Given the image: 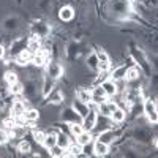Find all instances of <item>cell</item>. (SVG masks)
Here are the masks:
<instances>
[{
	"label": "cell",
	"mask_w": 158,
	"mask_h": 158,
	"mask_svg": "<svg viewBox=\"0 0 158 158\" xmlns=\"http://www.w3.org/2000/svg\"><path fill=\"white\" fill-rule=\"evenodd\" d=\"M142 114L150 125H156L158 111H156V98H144L142 100Z\"/></svg>",
	"instance_id": "obj_1"
},
{
	"label": "cell",
	"mask_w": 158,
	"mask_h": 158,
	"mask_svg": "<svg viewBox=\"0 0 158 158\" xmlns=\"http://www.w3.org/2000/svg\"><path fill=\"white\" fill-rule=\"evenodd\" d=\"M29 30L32 35H36L40 38H49L51 33H52V25L46 21H41V19H38V21H33L30 25H29Z\"/></svg>",
	"instance_id": "obj_2"
},
{
	"label": "cell",
	"mask_w": 158,
	"mask_h": 158,
	"mask_svg": "<svg viewBox=\"0 0 158 158\" xmlns=\"http://www.w3.org/2000/svg\"><path fill=\"white\" fill-rule=\"evenodd\" d=\"M44 68H46V73H44V74H46L48 77H51V79H54V81H59V79L65 74L63 65H62L59 60H56V59H51Z\"/></svg>",
	"instance_id": "obj_3"
},
{
	"label": "cell",
	"mask_w": 158,
	"mask_h": 158,
	"mask_svg": "<svg viewBox=\"0 0 158 158\" xmlns=\"http://www.w3.org/2000/svg\"><path fill=\"white\" fill-rule=\"evenodd\" d=\"M29 108V101L24 100L21 97H15L10 104V115L16 117V118H21L25 112V109Z\"/></svg>",
	"instance_id": "obj_4"
},
{
	"label": "cell",
	"mask_w": 158,
	"mask_h": 158,
	"mask_svg": "<svg viewBox=\"0 0 158 158\" xmlns=\"http://www.w3.org/2000/svg\"><path fill=\"white\" fill-rule=\"evenodd\" d=\"M59 120H60V122H67V123H73V122H82V117L79 115V114L71 108V104H70V106L60 109Z\"/></svg>",
	"instance_id": "obj_5"
},
{
	"label": "cell",
	"mask_w": 158,
	"mask_h": 158,
	"mask_svg": "<svg viewBox=\"0 0 158 158\" xmlns=\"http://www.w3.org/2000/svg\"><path fill=\"white\" fill-rule=\"evenodd\" d=\"M97 117H98V114H97L95 108L90 104V111L87 112V115L82 117V122H81L84 131H92V130H94V127H95V123H97Z\"/></svg>",
	"instance_id": "obj_6"
},
{
	"label": "cell",
	"mask_w": 158,
	"mask_h": 158,
	"mask_svg": "<svg viewBox=\"0 0 158 158\" xmlns=\"http://www.w3.org/2000/svg\"><path fill=\"white\" fill-rule=\"evenodd\" d=\"M95 139H98V141H101L104 144H108V146H112V144L118 139V135H117L115 128H108V130L101 131V133H98Z\"/></svg>",
	"instance_id": "obj_7"
},
{
	"label": "cell",
	"mask_w": 158,
	"mask_h": 158,
	"mask_svg": "<svg viewBox=\"0 0 158 158\" xmlns=\"http://www.w3.org/2000/svg\"><path fill=\"white\" fill-rule=\"evenodd\" d=\"M90 92H92V104H100V103H104L108 100V95L104 94V90L100 84H95L90 87Z\"/></svg>",
	"instance_id": "obj_8"
},
{
	"label": "cell",
	"mask_w": 158,
	"mask_h": 158,
	"mask_svg": "<svg viewBox=\"0 0 158 158\" xmlns=\"http://www.w3.org/2000/svg\"><path fill=\"white\" fill-rule=\"evenodd\" d=\"M44 101H46V103H51V104H62V103H65V98H63V94H62L60 87L56 85V87L44 97Z\"/></svg>",
	"instance_id": "obj_9"
},
{
	"label": "cell",
	"mask_w": 158,
	"mask_h": 158,
	"mask_svg": "<svg viewBox=\"0 0 158 158\" xmlns=\"http://www.w3.org/2000/svg\"><path fill=\"white\" fill-rule=\"evenodd\" d=\"M43 44H44V40L43 38H40V36L30 33V36L27 38V43H25V48H27L32 54H36V52L43 48Z\"/></svg>",
	"instance_id": "obj_10"
},
{
	"label": "cell",
	"mask_w": 158,
	"mask_h": 158,
	"mask_svg": "<svg viewBox=\"0 0 158 158\" xmlns=\"http://www.w3.org/2000/svg\"><path fill=\"white\" fill-rule=\"evenodd\" d=\"M22 120H24V123H27V125L33 127V125L40 120V109L30 108V106H29L27 109H25L24 115H22Z\"/></svg>",
	"instance_id": "obj_11"
},
{
	"label": "cell",
	"mask_w": 158,
	"mask_h": 158,
	"mask_svg": "<svg viewBox=\"0 0 158 158\" xmlns=\"http://www.w3.org/2000/svg\"><path fill=\"white\" fill-rule=\"evenodd\" d=\"M92 147H94V156H108L109 152H111V146L108 144H104L98 139H94V144H92Z\"/></svg>",
	"instance_id": "obj_12"
},
{
	"label": "cell",
	"mask_w": 158,
	"mask_h": 158,
	"mask_svg": "<svg viewBox=\"0 0 158 158\" xmlns=\"http://www.w3.org/2000/svg\"><path fill=\"white\" fill-rule=\"evenodd\" d=\"M74 16H76V11H74V8L71 5H62L59 8V19L60 21L70 22V21L74 19Z\"/></svg>",
	"instance_id": "obj_13"
},
{
	"label": "cell",
	"mask_w": 158,
	"mask_h": 158,
	"mask_svg": "<svg viewBox=\"0 0 158 158\" xmlns=\"http://www.w3.org/2000/svg\"><path fill=\"white\" fill-rule=\"evenodd\" d=\"M111 120H112V123L114 125H122L125 120H127V117H128V114H127V111L123 109V108H120V106H117L112 112H111Z\"/></svg>",
	"instance_id": "obj_14"
},
{
	"label": "cell",
	"mask_w": 158,
	"mask_h": 158,
	"mask_svg": "<svg viewBox=\"0 0 158 158\" xmlns=\"http://www.w3.org/2000/svg\"><path fill=\"white\" fill-rule=\"evenodd\" d=\"M74 98H77L79 101H82V103H87L90 104L92 103V92L89 87H77L74 89Z\"/></svg>",
	"instance_id": "obj_15"
},
{
	"label": "cell",
	"mask_w": 158,
	"mask_h": 158,
	"mask_svg": "<svg viewBox=\"0 0 158 158\" xmlns=\"http://www.w3.org/2000/svg\"><path fill=\"white\" fill-rule=\"evenodd\" d=\"M57 144V130H48L46 131V136L44 141L41 144V147H44L46 150H49L51 147H54Z\"/></svg>",
	"instance_id": "obj_16"
},
{
	"label": "cell",
	"mask_w": 158,
	"mask_h": 158,
	"mask_svg": "<svg viewBox=\"0 0 158 158\" xmlns=\"http://www.w3.org/2000/svg\"><path fill=\"white\" fill-rule=\"evenodd\" d=\"M100 85L103 87V90H104V94L108 95V98H114V97L117 95V87H115V82L112 81L111 77L104 79V81H103Z\"/></svg>",
	"instance_id": "obj_17"
},
{
	"label": "cell",
	"mask_w": 158,
	"mask_h": 158,
	"mask_svg": "<svg viewBox=\"0 0 158 158\" xmlns=\"http://www.w3.org/2000/svg\"><path fill=\"white\" fill-rule=\"evenodd\" d=\"M71 108H73L79 115H81V117H84V115H87V112L90 111V104L79 101L77 98H73V101H71Z\"/></svg>",
	"instance_id": "obj_18"
},
{
	"label": "cell",
	"mask_w": 158,
	"mask_h": 158,
	"mask_svg": "<svg viewBox=\"0 0 158 158\" xmlns=\"http://www.w3.org/2000/svg\"><path fill=\"white\" fill-rule=\"evenodd\" d=\"M73 141H74L73 136H70L68 133H65V131L57 130V146H60V147H63V149H67Z\"/></svg>",
	"instance_id": "obj_19"
},
{
	"label": "cell",
	"mask_w": 158,
	"mask_h": 158,
	"mask_svg": "<svg viewBox=\"0 0 158 158\" xmlns=\"http://www.w3.org/2000/svg\"><path fill=\"white\" fill-rule=\"evenodd\" d=\"M98 59H97V56H95V52L92 51V52H89V54L85 56V67L92 71V73H95L97 74V71H98Z\"/></svg>",
	"instance_id": "obj_20"
},
{
	"label": "cell",
	"mask_w": 158,
	"mask_h": 158,
	"mask_svg": "<svg viewBox=\"0 0 158 158\" xmlns=\"http://www.w3.org/2000/svg\"><path fill=\"white\" fill-rule=\"evenodd\" d=\"M19 81V74L16 70H5V74H3V84L6 87L13 85V84H16Z\"/></svg>",
	"instance_id": "obj_21"
},
{
	"label": "cell",
	"mask_w": 158,
	"mask_h": 158,
	"mask_svg": "<svg viewBox=\"0 0 158 158\" xmlns=\"http://www.w3.org/2000/svg\"><path fill=\"white\" fill-rule=\"evenodd\" d=\"M16 150H18L19 153H22V155H29V153L32 152V144H30V141H27L25 138H22V139L16 144Z\"/></svg>",
	"instance_id": "obj_22"
},
{
	"label": "cell",
	"mask_w": 158,
	"mask_h": 158,
	"mask_svg": "<svg viewBox=\"0 0 158 158\" xmlns=\"http://www.w3.org/2000/svg\"><path fill=\"white\" fill-rule=\"evenodd\" d=\"M94 139H95V138H94V135H92L90 131H82L81 135H77V136L74 138V141L79 144V146H85V144H90Z\"/></svg>",
	"instance_id": "obj_23"
},
{
	"label": "cell",
	"mask_w": 158,
	"mask_h": 158,
	"mask_svg": "<svg viewBox=\"0 0 158 158\" xmlns=\"http://www.w3.org/2000/svg\"><path fill=\"white\" fill-rule=\"evenodd\" d=\"M30 133H32L33 141L38 144V146H41L43 141H44V136H46V130H43V128H32Z\"/></svg>",
	"instance_id": "obj_24"
},
{
	"label": "cell",
	"mask_w": 158,
	"mask_h": 158,
	"mask_svg": "<svg viewBox=\"0 0 158 158\" xmlns=\"http://www.w3.org/2000/svg\"><path fill=\"white\" fill-rule=\"evenodd\" d=\"M68 130H70V135L71 136H77V135H81L84 128H82V123L81 122H73V123H68Z\"/></svg>",
	"instance_id": "obj_25"
},
{
	"label": "cell",
	"mask_w": 158,
	"mask_h": 158,
	"mask_svg": "<svg viewBox=\"0 0 158 158\" xmlns=\"http://www.w3.org/2000/svg\"><path fill=\"white\" fill-rule=\"evenodd\" d=\"M48 152H49V156H52V158H65V149L57 146V144L54 147H51Z\"/></svg>",
	"instance_id": "obj_26"
},
{
	"label": "cell",
	"mask_w": 158,
	"mask_h": 158,
	"mask_svg": "<svg viewBox=\"0 0 158 158\" xmlns=\"http://www.w3.org/2000/svg\"><path fill=\"white\" fill-rule=\"evenodd\" d=\"M10 141V136H8V131L5 128L0 127V144H8Z\"/></svg>",
	"instance_id": "obj_27"
},
{
	"label": "cell",
	"mask_w": 158,
	"mask_h": 158,
	"mask_svg": "<svg viewBox=\"0 0 158 158\" xmlns=\"http://www.w3.org/2000/svg\"><path fill=\"white\" fill-rule=\"evenodd\" d=\"M6 52H8V49L0 43V60H3L5 59V56H6Z\"/></svg>",
	"instance_id": "obj_28"
},
{
	"label": "cell",
	"mask_w": 158,
	"mask_h": 158,
	"mask_svg": "<svg viewBox=\"0 0 158 158\" xmlns=\"http://www.w3.org/2000/svg\"><path fill=\"white\" fill-rule=\"evenodd\" d=\"M3 74H5V70H3V68H0V84L3 82Z\"/></svg>",
	"instance_id": "obj_29"
}]
</instances>
